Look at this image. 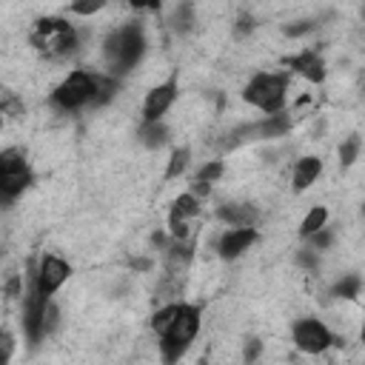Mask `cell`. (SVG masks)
<instances>
[{
	"label": "cell",
	"instance_id": "obj_16",
	"mask_svg": "<svg viewBox=\"0 0 365 365\" xmlns=\"http://www.w3.org/2000/svg\"><path fill=\"white\" fill-rule=\"evenodd\" d=\"M291 114L279 111V114H271L259 123H254V137H262V140H271V137H282L288 128H291Z\"/></svg>",
	"mask_w": 365,
	"mask_h": 365
},
{
	"label": "cell",
	"instance_id": "obj_29",
	"mask_svg": "<svg viewBox=\"0 0 365 365\" xmlns=\"http://www.w3.org/2000/svg\"><path fill=\"white\" fill-rule=\"evenodd\" d=\"M311 29H314V23L302 20V23H297V26H285V34H288V37H299V34H305V31H311Z\"/></svg>",
	"mask_w": 365,
	"mask_h": 365
},
{
	"label": "cell",
	"instance_id": "obj_33",
	"mask_svg": "<svg viewBox=\"0 0 365 365\" xmlns=\"http://www.w3.org/2000/svg\"><path fill=\"white\" fill-rule=\"evenodd\" d=\"M362 88H365V86H362Z\"/></svg>",
	"mask_w": 365,
	"mask_h": 365
},
{
	"label": "cell",
	"instance_id": "obj_12",
	"mask_svg": "<svg viewBox=\"0 0 365 365\" xmlns=\"http://www.w3.org/2000/svg\"><path fill=\"white\" fill-rule=\"evenodd\" d=\"M254 242H257V228H228V231L220 237L217 251H220V257H225V259H237V257H240L242 251H248Z\"/></svg>",
	"mask_w": 365,
	"mask_h": 365
},
{
	"label": "cell",
	"instance_id": "obj_27",
	"mask_svg": "<svg viewBox=\"0 0 365 365\" xmlns=\"http://www.w3.org/2000/svg\"><path fill=\"white\" fill-rule=\"evenodd\" d=\"M259 351H262V342H259V339H248V342H245V354H242V356H245V362H248V365H251V362H257Z\"/></svg>",
	"mask_w": 365,
	"mask_h": 365
},
{
	"label": "cell",
	"instance_id": "obj_22",
	"mask_svg": "<svg viewBox=\"0 0 365 365\" xmlns=\"http://www.w3.org/2000/svg\"><path fill=\"white\" fill-rule=\"evenodd\" d=\"M188 160H191V148H174L171 160H168V168H165V177H180L188 168Z\"/></svg>",
	"mask_w": 365,
	"mask_h": 365
},
{
	"label": "cell",
	"instance_id": "obj_14",
	"mask_svg": "<svg viewBox=\"0 0 365 365\" xmlns=\"http://www.w3.org/2000/svg\"><path fill=\"white\" fill-rule=\"evenodd\" d=\"M217 217L228 222V228H254L257 225V208L248 202H225L217 208Z\"/></svg>",
	"mask_w": 365,
	"mask_h": 365
},
{
	"label": "cell",
	"instance_id": "obj_10",
	"mask_svg": "<svg viewBox=\"0 0 365 365\" xmlns=\"http://www.w3.org/2000/svg\"><path fill=\"white\" fill-rule=\"evenodd\" d=\"M200 217V200L197 194H180L171 205L168 214V228H171V240L177 242H191L194 237V220Z\"/></svg>",
	"mask_w": 365,
	"mask_h": 365
},
{
	"label": "cell",
	"instance_id": "obj_1",
	"mask_svg": "<svg viewBox=\"0 0 365 365\" xmlns=\"http://www.w3.org/2000/svg\"><path fill=\"white\" fill-rule=\"evenodd\" d=\"M143 54H145V34H143V26L137 23H128L106 37V60L117 74L131 71L143 60Z\"/></svg>",
	"mask_w": 365,
	"mask_h": 365
},
{
	"label": "cell",
	"instance_id": "obj_31",
	"mask_svg": "<svg viewBox=\"0 0 365 365\" xmlns=\"http://www.w3.org/2000/svg\"><path fill=\"white\" fill-rule=\"evenodd\" d=\"M251 26H254V20H248V17H240V26H237V29H240V31H248Z\"/></svg>",
	"mask_w": 365,
	"mask_h": 365
},
{
	"label": "cell",
	"instance_id": "obj_30",
	"mask_svg": "<svg viewBox=\"0 0 365 365\" xmlns=\"http://www.w3.org/2000/svg\"><path fill=\"white\" fill-rule=\"evenodd\" d=\"M297 262L305 265V268H314L317 265V251H299L297 254Z\"/></svg>",
	"mask_w": 365,
	"mask_h": 365
},
{
	"label": "cell",
	"instance_id": "obj_2",
	"mask_svg": "<svg viewBox=\"0 0 365 365\" xmlns=\"http://www.w3.org/2000/svg\"><path fill=\"white\" fill-rule=\"evenodd\" d=\"M31 46L46 57H66L77 48V29L66 17H40L31 29Z\"/></svg>",
	"mask_w": 365,
	"mask_h": 365
},
{
	"label": "cell",
	"instance_id": "obj_21",
	"mask_svg": "<svg viewBox=\"0 0 365 365\" xmlns=\"http://www.w3.org/2000/svg\"><path fill=\"white\" fill-rule=\"evenodd\" d=\"M117 91V77L114 74H97V97H94V106H103L114 97Z\"/></svg>",
	"mask_w": 365,
	"mask_h": 365
},
{
	"label": "cell",
	"instance_id": "obj_4",
	"mask_svg": "<svg viewBox=\"0 0 365 365\" xmlns=\"http://www.w3.org/2000/svg\"><path fill=\"white\" fill-rule=\"evenodd\" d=\"M197 334H200V308L197 305H188V302H180L177 317H174V325L160 339V351H163L165 365H174L188 351V345L194 342Z\"/></svg>",
	"mask_w": 365,
	"mask_h": 365
},
{
	"label": "cell",
	"instance_id": "obj_3",
	"mask_svg": "<svg viewBox=\"0 0 365 365\" xmlns=\"http://www.w3.org/2000/svg\"><path fill=\"white\" fill-rule=\"evenodd\" d=\"M242 97H245V103H251L254 108L265 111L268 117L279 114L282 106H285V97H288V74L259 71V74L251 77V83L245 86Z\"/></svg>",
	"mask_w": 365,
	"mask_h": 365
},
{
	"label": "cell",
	"instance_id": "obj_8",
	"mask_svg": "<svg viewBox=\"0 0 365 365\" xmlns=\"http://www.w3.org/2000/svg\"><path fill=\"white\" fill-rule=\"evenodd\" d=\"M31 277H34L40 294H43L46 299H51V297L60 291V285L71 277V265H68L60 254H43L40 262L31 268Z\"/></svg>",
	"mask_w": 365,
	"mask_h": 365
},
{
	"label": "cell",
	"instance_id": "obj_6",
	"mask_svg": "<svg viewBox=\"0 0 365 365\" xmlns=\"http://www.w3.org/2000/svg\"><path fill=\"white\" fill-rule=\"evenodd\" d=\"M48 305H51V299H46L40 294V288L29 271V285H26V297H23V331L31 345H37L48 334Z\"/></svg>",
	"mask_w": 365,
	"mask_h": 365
},
{
	"label": "cell",
	"instance_id": "obj_20",
	"mask_svg": "<svg viewBox=\"0 0 365 365\" xmlns=\"http://www.w3.org/2000/svg\"><path fill=\"white\" fill-rule=\"evenodd\" d=\"M140 140H143V145H148V148H160V145L168 140V128H165L163 123H143V125H140Z\"/></svg>",
	"mask_w": 365,
	"mask_h": 365
},
{
	"label": "cell",
	"instance_id": "obj_23",
	"mask_svg": "<svg viewBox=\"0 0 365 365\" xmlns=\"http://www.w3.org/2000/svg\"><path fill=\"white\" fill-rule=\"evenodd\" d=\"M359 285H362V279H359V277H354V274H348V277H342V279L331 288V294H334V297H339V299H351V297H356V294H359Z\"/></svg>",
	"mask_w": 365,
	"mask_h": 365
},
{
	"label": "cell",
	"instance_id": "obj_17",
	"mask_svg": "<svg viewBox=\"0 0 365 365\" xmlns=\"http://www.w3.org/2000/svg\"><path fill=\"white\" fill-rule=\"evenodd\" d=\"M325 222H328V208H325V205H314V208L302 217V222H299V234L308 240V237H314L317 231H322Z\"/></svg>",
	"mask_w": 365,
	"mask_h": 365
},
{
	"label": "cell",
	"instance_id": "obj_24",
	"mask_svg": "<svg viewBox=\"0 0 365 365\" xmlns=\"http://www.w3.org/2000/svg\"><path fill=\"white\" fill-rule=\"evenodd\" d=\"M359 148H362V140H359L356 134H351V137H348V140L339 145V165H345V168H348V165L356 160Z\"/></svg>",
	"mask_w": 365,
	"mask_h": 365
},
{
	"label": "cell",
	"instance_id": "obj_5",
	"mask_svg": "<svg viewBox=\"0 0 365 365\" xmlns=\"http://www.w3.org/2000/svg\"><path fill=\"white\" fill-rule=\"evenodd\" d=\"M94 97H97V74H91L86 68H74L51 91V103L63 111H77L83 106H94Z\"/></svg>",
	"mask_w": 365,
	"mask_h": 365
},
{
	"label": "cell",
	"instance_id": "obj_26",
	"mask_svg": "<svg viewBox=\"0 0 365 365\" xmlns=\"http://www.w3.org/2000/svg\"><path fill=\"white\" fill-rule=\"evenodd\" d=\"M308 240H311V251H325V248L331 245V240H334V237H331V231H328V228H322V231H317V234H314V237H308Z\"/></svg>",
	"mask_w": 365,
	"mask_h": 365
},
{
	"label": "cell",
	"instance_id": "obj_13",
	"mask_svg": "<svg viewBox=\"0 0 365 365\" xmlns=\"http://www.w3.org/2000/svg\"><path fill=\"white\" fill-rule=\"evenodd\" d=\"M288 66L297 74H302L308 83H322L325 80V60H322V54L317 48H305V51L288 57Z\"/></svg>",
	"mask_w": 365,
	"mask_h": 365
},
{
	"label": "cell",
	"instance_id": "obj_15",
	"mask_svg": "<svg viewBox=\"0 0 365 365\" xmlns=\"http://www.w3.org/2000/svg\"><path fill=\"white\" fill-rule=\"evenodd\" d=\"M322 174V160L308 154V157H299L297 165H294V174H291V182H294V191H305L311 182H317V177Z\"/></svg>",
	"mask_w": 365,
	"mask_h": 365
},
{
	"label": "cell",
	"instance_id": "obj_28",
	"mask_svg": "<svg viewBox=\"0 0 365 365\" xmlns=\"http://www.w3.org/2000/svg\"><path fill=\"white\" fill-rule=\"evenodd\" d=\"M0 342H3V365H9V359H11V351H14V336H11V331H3Z\"/></svg>",
	"mask_w": 365,
	"mask_h": 365
},
{
	"label": "cell",
	"instance_id": "obj_25",
	"mask_svg": "<svg viewBox=\"0 0 365 365\" xmlns=\"http://www.w3.org/2000/svg\"><path fill=\"white\" fill-rule=\"evenodd\" d=\"M103 6H106L103 0H86V3H71L68 11H71V14H97Z\"/></svg>",
	"mask_w": 365,
	"mask_h": 365
},
{
	"label": "cell",
	"instance_id": "obj_18",
	"mask_svg": "<svg viewBox=\"0 0 365 365\" xmlns=\"http://www.w3.org/2000/svg\"><path fill=\"white\" fill-rule=\"evenodd\" d=\"M222 171H225V165L220 163V160H211V163H205L200 171H197V180H194V191H205L208 194V188H211V182H217L220 177H222Z\"/></svg>",
	"mask_w": 365,
	"mask_h": 365
},
{
	"label": "cell",
	"instance_id": "obj_9",
	"mask_svg": "<svg viewBox=\"0 0 365 365\" xmlns=\"http://www.w3.org/2000/svg\"><path fill=\"white\" fill-rule=\"evenodd\" d=\"M294 345L302 354H325L334 345V334L328 331V325L322 319L302 317L294 322Z\"/></svg>",
	"mask_w": 365,
	"mask_h": 365
},
{
	"label": "cell",
	"instance_id": "obj_19",
	"mask_svg": "<svg viewBox=\"0 0 365 365\" xmlns=\"http://www.w3.org/2000/svg\"><path fill=\"white\" fill-rule=\"evenodd\" d=\"M177 308H180V302H171V305H163L160 311H154V317H151V331H154L160 339H163V336L168 334V328L174 325Z\"/></svg>",
	"mask_w": 365,
	"mask_h": 365
},
{
	"label": "cell",
	"instance_id": "obj_11",
	"mask_svg": "<svg viewBox=\"0 0 365 365\" xmlns=\"http://www.w3.org/2000/svg\"><path fill=\"white\" fill-rule=\"evenodd\" d=\"M174 100H177V77H168L165 83H160L148 91V97L143 103V123H160Z\"/></svg>",
	"mask_w": 365,
	"mask_h": 365
},
{
	"label": "cell",
	"instance_id": "obj_7",
	"mask_svg": "<svg viewBox=\"0 0 365 365\" xmlns=\"http://www.w3.org/2000/svg\"><path fill=\"white\" fill-rule=\"evenodd\" d=\"M31 182V168L20 148H3L0 154V191L6 200L20 197Z\"/></svg>",
	"mask_w": 365,
	"mask_h": 365
},
{
	"label": "cell",
	"instance_id": "obj_32",
	"mask_svg": "<svg viewBox=\"0 0 365 365\" xmlns=\"http://www.w3.org/2000/svg\"><path fill=\"white\" fill-rule=\"evenodd\" d=\"M362 342H365V325H362Z\"/></svg>",
	"mask_w": 365,
	"mask_h": 365
}]
</instances>
